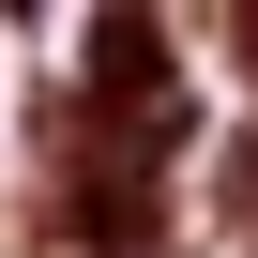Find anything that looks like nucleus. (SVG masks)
I'll list each match as a JSON object with an SVG mask.
<instances>
[{
	"mask_svg": "<svg viewBox=\"0 0 258 258\" xmlns=\"http://www.w3.org/2000/svg\"><path fill=\"white\" fill-rule=\"evenodd\" d=\"M0 16H16V0H0Z\"/></svg>",
	"mask_w": 258,
	"mask_h": 258,
	"instance_id": "nucleus-1",
	"label": "nucleus"
}]
</instances>
